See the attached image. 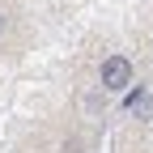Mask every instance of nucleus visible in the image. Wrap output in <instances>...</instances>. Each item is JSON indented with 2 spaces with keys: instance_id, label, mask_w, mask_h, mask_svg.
<instances>
[{
  "instance_id": "2",
  "label": "nucleus",
  "mask_w": 153,
  "mask_h": 153,
  "mask_svg": "<svg viewBox=\"0 0 153 153\" xmlns=\"http://www.w3.org/2000/svg\"><path fill=\"white\" fill-rule=\"evenodd\" d=\"M128 115H136V119H153V94H149V89L128 94Z\"/></svg>"
},
{
  "instance_id": "1",
  "label": "nucleus",
  "mask_w": 153,
  "mask_h": 153,
  "mask_svg": "<svg viewBox=\"0 0 153 153\" xmlns=\"http://www.w3.org/2000/svg\"><path fill=\"white\" fill-rule=\"evenodd\" d=\"M128 81H132V64L123 60V55L102 60V85H106V89H123Z\"/></svg>"
}]
</instances>
